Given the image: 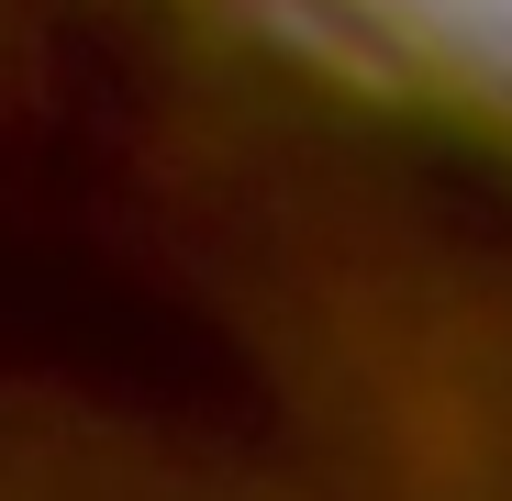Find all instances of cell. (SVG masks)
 <instances>
[{
    "mask_svg": "<svg viewBox=\"0 0 512 501\" xmlns=\"http://www.w3.org/2000/svg\"><path fill=\"white\" fill-rule=\"evenodd\" d=\"M412 12H457L468 34H512V0H412Z\"/></svg>",
    "mask_w": 512,
    "mask_h": 501,
    "instance_id": "6da1fadb",
    "label": "cell"
}]
</instances>
